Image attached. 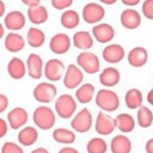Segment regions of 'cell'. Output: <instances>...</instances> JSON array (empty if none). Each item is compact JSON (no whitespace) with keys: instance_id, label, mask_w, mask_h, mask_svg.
Wrapping results in <instances>:
<instances>
[{"instance_id":"cell-10","label":"cell","mask_w":153,"mask_h":153,"mask_svg":"<svg viewBox=\"0 0 153 153\" xmlns=\"http://www.w3.org/2000/svg\"><path fill=\"white\" fill-rule=\"evenodd\" d=\"M71 45V39L70 37L65 33H56L55 36L52 37L49 43L50 50L54 54H65L69 52Z\"/></svg>"},{"instance_id":"cell-31","label":"cell","mask_w":153,"mask_h":153,"mask_svg":"<svg viewBox=\"0 0 153 153\" xmlns=\"http://www.w3.org/2000/svg\"><path fill=\"white\" fill-rule=\"evenodd\" d=\"M53 138L54 141L59 142V143H64V145H71L75 142L76 140V136L72 131L68 130V129H62V127H60V129H56L54 130L53 132Z\"/></svg>"},{"instance_id":"cell-9","label":"cell","mask_w":153,"mask_h":153,"mask_svg":"<svg viewBox=\"0 0 153 153\" xmlns=\"http://www.w3.org/2000/svg\"><path fill=\"white\" fill-rule=\"evenodd\" d=\"M83 80V74L81 71V69H79L76 65L71 64L68 66L65 76H64V86H65L68 90H74V88L79 87L81 85Z\"/></svg>"},{"instance_id":"cell-4","label":"cell","mask_w":153,"mask_h":153,"mask_svg":"<svg viewBox=\"0 0 153 153\" xmlns=\"http://www.w3.org/2000/svg\"><path fill=\"white\" fill-rule=\"evenodd\" d=\"M77 64L87 74H97L100 69V62L98 56L92 52H82L77 56Z\"/></svg>"},{"instance_id":"cell-32","label":"cell","mask_w":153,"mask_h":153,"mask_svg":"<svg viewBox=\"0 0 153 153\" xmlns=\"http://www.w3.org/2000/svg\"><path fill=\"white\" fill-rule=\"evenodd\" d=\"M137 123L140 125V127H143L147 129L153 123V113L149 110V108L141 105L137 111Z\"/></svg>"},{"instance_id":"cell-13","label":"cell","mask_w":153,"mask_h":153,"mask_svg":"<svg viewBox=\"0 0 153 153\" xmlns=\"http://www.w3.org/2000/svg\"><path fill=\"white\" fill-rule=\"evenodd\" d=\"M92 34L94 39L98 41L99 43H108L115 36V31L109 23H99L93 27Z\"/></svg>"},{"instance_id":"cell-38","label":"cell","mask_w":153,"mask_h":153,"mask_svg":"<svg viewBox=\"0 0 153 153\" xmlns=\"http://www.w3.org/2000/svg\"><path fill=\"white\" fill-rule=\"evenodd\" d=\"M7 132V124L5 120H3V118L0 119V137H4Z\"/></svg>"},{"instance_id":"cell-17","label":"cell","mask_w":153,"mask_h":153,"mask_svg":"<svg viewBox=\"0 0 153 153\" xmlns=\"http://www.w3.org/2000/svg\"><path fill=\"white\" fill-rule=\"evenodd\" d=\"M102 55H103V59L107 62L117 64V62H120L124 59L125 50L119 44H110V45H107L103 49V54Z\"/></svg>"},{"instance_id":"cell-25","label":"cell","mask_w":153,"mask_h":153,"mask_svg":"<svg viewBox=\"0 0 153 153\" xmlns=\"http://www.w3.org/2000/svg\"><path fill=\"white\" fill-rule=\"evenodd\" d=\"M19 142L25 146V147H28L36 143L37 138H38V131L32 126H27V127H23V129L19 132Z\"/></svg>"},{"instance_id":"cell-3","label":"cell","mask_w":153,"mask_h":153,"mask_svg":"<svg viewBox=\"0 0 153 153\" xmlns=\"http://www.w3.org/2000/svg\"><path fill=\"white\" fill-rule=\"evenodd\" d=\"M76 100L70 94H61L55 102V110L56 114L62 119H69L76 111Z\"/></svg>"},{"instance_id":"cell-5","label":"cell","mask_w":153,"mask_h":153,"mask_svg":"<svg viewBox=\"0 0 153 153\" xmlns=\"http://www.w3.org/2000/svg\"><path fill=\"white\" fill-rule=\"evenodd\" d=\"M33 97L37 102L49 103L56 97V87L49 82L38 83L33 90Z\"/></svg>"},{"instance_id":"cell-39","label":"cell","mask_w":153,"mask_h":153,"mask_svg":"<svg viewBox=\"0 0 153 153\" xmlns=\"http://www.w3.org/2000/svg\"><path fill=\"white\" fill-rule=\"evenodd\" d=\"M21 1L25 5H27L28 7H31V6H38V5H39L41 0H21Z\"/></svg>"},{"instance_id":"cell-37","label":"cell","mask_w":153,"mask_h":153,"mask_svg":"<svg viewBox=\"0 0 153 153\" xmlns=\"http://www.w3.org/2000/svg\"><path fill=\"white\" fill-rule=\"evenodd\" d=\"M9 105V99L5 94H0V113H3L6 110Z\"/></svg>"},{"instance_id":"cell-1","label":"cell","mask_w":153,"mask_h":153,"mask_svg":"<svg viewBox=\"0 0 153 153\" xmlns=\"http://www.w3.org/2000/svg\"><path fill=\"white\" fill-rule=\"evenodd\" d=\"M96 104L104 111H115L120 105V99L114 91L103 88L96 96Z\"/></svg>"},{"instance_id":"cell-42","label":"cell","mask_w":153,"mask_h":153,"mask_svg":"<svg viewBox=\"0 0 153 153\" xmlns=\"http://www.w3.org/2000/svg\"><path fill=\"white\" fill-rule=\"evenodd\" d=\"M123 4L127 5V6H135L140 3V0H121Z\"/></svg>"},{"instance_id":"cell-47","label":"cell","mask_w":153,"mask_h":153,"mask_svg":"<svg viewBox=\"0 0 153 153\" xmlns=\"http://www.w3.org/2000/svg\"><path fill=\"white\" fill-rule=\"evenodd\" d=\"M0 30H1V31H0V36L3 37V34H4V28H3V25H0Z\"/></svg>"},{"instance_id":"cell-46","label":"cell","mask_w":153,"mask_h":153,"mask_svg":"<svg viewBox=\"0 0 153 153\" xmlns=\"http://www.w3.org/2000/svg\"><path fill=\"white\" fill-rule=\"evenodd\" d=\"M4 12H5V5L3 1H0V16H3Z\"/></svg>"},{"instance_id":"cell-34","label":"cell","mask_w":153,"mask_h":153,"mask_svg":"<svg viewBox=\"0 0 153 153\" xmlns=\"http://www.w3.org/2000/svg\"><path fill=\"white\" fill-rule=\"evenodd\" d=\"M1 153H25L23 149L14 142H5L1 147Z\"/></svg>"},{"instance_id":"cell-41","label":"cell","mask_w":153,"mask_h":153,"mask_svg":"<svg viewBox=\"0 0 153 153\" xmlns=\"http://www.w3.org/2000/svg\"><path fill=\"white\" fill-rule=\"evenodd\" d=\"M58 153H79V151L75 149V148H72V147H64V148H61Z\"/></svg>"},{"instance_id":"cell-43","label":"cell","mask_w":153,"mask_h":153,"mask_svg":"<svg viewBox=\"0 0 153 153\" xmlns=\"http://www.w3.org/2000/svg\"><path fill=\"white\" fill-rule=\"evenodd\" d=\"M147 100H148V103L151 104V105H153V88L148 92V94H147Z\"/></svg>"},{"instance_id":"cell-22","label":"cell","mask_w":153,"mask_h":153,"mask_svg":"<svg viewBox=\"0 0 153 153\" xmlns=\"http://www.w3.org/2000/svg\"><path fill=\"white\" fill-rule=\"evenodd\" d=\"M25 39L19 33H15V32H11L6 36L5 38V48L9 50V52L11 53H17L20 52L21 49H23L25 47Z\"/></svg>"},{"instance_id":"cell-36","label":"cell","mask_w":153,"mask_h":153,"mask_svg":"<svg viewBox=\"0 0 153 153\" xmlns=\"http://www.w3.org/2000/svg\"><path fill=\"white\" fill-rule=\"evenodd\" d=\"M74 0H52V5L56 10H65L71 6Z\"/></svg>"},{"instance_id":"cell-21","label":"cell","mask_w":153,"mask_h":153,"mask_svg":"<svg viewBox=\"0 0 153 153\" xmlns=\"http://www.w3.org/2000/svg\"><path fill=\"white\" fill-rule=\"evenodd\" d=\"M7 72L14 80H21L26 75V66L20 58H12L7 64Z\"/></svg>"},{"instance_id":"cell-15","label":"cell","mask_w":153,"mask_h":153,"mask_svg":"<svg viewBox=\"0 0 153 153\" xmlns=\"http://www.w3.org/2000/svg\"><path fill=\"white\" fill-rule=\"evenodd\" d=\"M148 60V53L147 50L142 47H135L130 50L129 55H127V61L132 68H142L146 65Z\"/></svg>"},{"instance_id":"cell-19","label":"cell","mask_w":153,"mask_h":153,"mask_svg":"<svg viewBox=\"0 0 153 153\" xmlns=\"http://www.w3.org/2000/svg\"><path fill=\"white\" fill-rule=\"evenodd\" d=\"M120 81V72L115 68H107L99 75V82L104 87H114Z\"/></svg>"},{"instance_id":"cell-28","label":"cell","mask_w":153,"mask_h":153,"mask_svg":"<svg viewBox=\"0 0 153 153\" xmlns=\"http://www.w3.org/2000/svg\"><path fill=\"white\" fill-rule=\"evenodd\" d=\"M115 123H117V127L121 131V132H131L135 129V120L130 114H119L115 118Z\"/></svg>"},{"instance_id":"cell-24","label":"cell","mask_w":153,"mask_h":153,"mask_svg":"<svg viewBox=\"0 0 153 153\" xmlns=\"http://www.w3.org/2000/svg\"><path fill=\"white\" fill-rule=\"evenodd\" d=\"M28 20L34 25H42L48 20V11L44 6H31L27 10Z\"/></svg>"},{"instance_id":"cell-8","label":"cell","mask_w":153,"mask_h":153,"mask_svg":"<svg viewBox=\"0 0 153 153\" xmlns=\"http://www.w3.org/2000/svg\"><path fill=\"white\" fill-rule=\"evenodd\" d=\"M64 70V62L59 59H50L47 61L45 66H44V76L49 80V81H59L62 77Z\"/></svg>"},{"instance_id":"cell-27","label":"cell","mask_w":153,"mask_h":153,"mask_svg":"<svg viewBox=\"0 0 153 153\" xmlns=\"http://www.w3.org/2000/svg\"><path fill=\"white\" fill-rule=\"evenodd\" d=\"M142 93L137 88H131L125 94V104L129 109H137L142 104Z\"/></svg>"},{"instance_id":"cell-40","label":"cell","mask_w":153,"mask_h":153,"mask_svg":"<svg viewBox=\"0 0 153 153\" xmlns=\"http://www.w3.org/2000/svg\"><path fill=\"white\" fill-rule=\"evenodd\" d=\"M145 148H146V152L147 153H153V138L148 140V141L146 142Z\"/></svg>"},{"instance_id":"cell-33","label":"cell","mask_w":153,"mask_h":153,"mask_svg":"<svg viewBox=\"0 0 153 153\" xmlns=\"http://www.w3.org/2000/svg\"><path fill=\"white\" fill-rule=\"evenodd\" d=\"M87 153H105L108 149L107 142L100 137L91 138L87 143Z\"/></svg>"},{"instance_id":"cell-30","label":"cell","mask_w":153,"mask_h":153,"mask_svg":"<svg viewBox=\"0 0 153 153\" xmlns=\"http://www.w3.org/2000/svg\"><path fill=\"white\" fill-rule=\"evenodd\" d=\"M93 94H94V86L91 83H85L76 91V98L82 104L90 103L91 99L93 98Z\"/></svg>"},{"instance_id":"cell-2","label":"cell","mask_w":153,"mask_h":153,"mask_svg":"<svg viewBox=\"0 0 153 153\" xmlns=\"http://www.w3.org/2000/svg\"><path fill=\"white\" fill-rule=\"evenodd\" d=\"M33 121L41 130H49L55 124V114L49 107H38L33 111Z\"/></svg>"},{"instance_id":"cell-45","label":"cell","mask_w":153,"mask_h":153,"mask_svg":"<svg viewBox=\"0 0 153 153\" xmlns=\"http://www.w3.org/2000/svg\"><path fill=\"white\" fill-rule=\"evenodd\" d=\"M118 1V0H100V3H103L105 5H113V4H115Z\"/></svg>"},{"instance_id":"cell-7","label":"cell","mask_w":153,"mask_h":153,"mask_svg":"<svg viewBox=\"0 0 153 153\" xmlns=\"http://www.w3.org/2000/svg\"><path fill=\"white\" fill-rule=\"evenodd\" d=\"M105 15V10L103 6H100L97 3L87 4L82 10V19L87 23H96L100 20H103Z\"/></svg>"},{"instance_id":"cell-12","label":"cell","mask_w":153,"mask_h":153,"mask_svg":"<svg viewBox=\"0 0 153 153\" xmlns=\"http://www.w3.org/2000/svg\"><path fill=\"white\" fill-rule=\"evenodd\" d=\"M28 120V114L26 109L21 107L14 108L9 114H7V121L10 124V127L12 130H17L21 126H23Z\"/></svg>"},{"instance_id":"cell-16","label":"cell","mask_w":153,"mask_h":153,"mask_svg":"<svg viewBox=\"0 0 153 153\" xmlns=\"http://www.w3.org/2000/svg\"><path fill=\"white\" fill-rule=\"evenodd\" d=\"M5 27L7 30H11L12 31H20L25 27V23H26V19H25L23 14L21 11H11L5 16Z\"/></svg>"},{"instance_id":"cell-14","label":"cell","mask_w":153,"mask_h":153,"mask_svg":"<svg viewBox=\"0 0 153 153\" xmlns=\"http://www.w3.org/2000/svg\"><path fill=\"white\" fill-rule=\"evenodd\" d=\"M120 22L126 30H136L141 25V16L136 10L126 9L120 15Z\"/></svg>"},{"instance_id":"cell-29","label":"cell","mask_w":153,"mask_h":153,"mask_svg":"<svg viewBox=\"0 0 153 153\" xmlns=\"http://www.w3.org/2000/svg\"><path fill=\"white\" fill-rule=\"evenodd\" d=\"M27 42L32 48H39L45 42V34L39 28H30L27 32Z\"/></svg>"},{"instance_id":"cell-35","label":"cell","mask_w":153,"mask_h":153,"mask_svg":"<svg viewBox=\"0 0 153 153\" xmlns=\"http://www.w3.org/2000/svg\"><path fill=\"white\" fill-rule=\"evenodd\" d=\"M142 14L148 20H153V0H145L142 4Z\"/></svg>"},{"instance_id":"cell-18","label":"cell","mask_w":153,"mask_h":153,"mask_svg":"<svg viewBox=\"0 0 153 153\" xmlns=\"http://www.w3.org/2000/svg\"><path fill=\"white\" fill-rule=\"evenodd\" d=\"M27 70L30 77L38 80L42 77L43 72V60L38 54H30L27 58Z\"/></svg>"},{"instance_id":"cell-23","label":"cell","mask_w":153,"mask_h":153,"mask_svg":"<svg viewBox=\"0 0 153 153\" xmlns=\"http://www.w3.org/2000/svg\"><path fill=\"white\" fill-rule=\"evenodd\" d=\"M72 42L74 45L77 49H82V50H87L91 49L93 45V39L91 37V33L87 31H79L76 32L72 37Z\"/></svg>"},{"instance_id":"cell-44","label":"cell","mask_w":153,"mask_h":153,"mask_svg":"<svg viewBox=\"0 0 153 153\" xmlns=\"http://www.w3.org/2000/svg\"><path fill=\"white\" fill-rule=\"evenodd\" d=\"M31 153H49V151H48V149H45V148H43V147H39V148L33 149Z\"/></svg>"},{"instance_id":"cell-20","label":"cell","mask_w":153,"mask_h":153,"mask_svg":"<svg viewBox=\"0 0 153 153\" xmlns=\"http://www.w3.org/2000/svg\"><path fill=\"white\" fill-rule=\"evenodd\" d=\"M131 148H132L131 141L129 140V137H126L124 135L115 136L110 142L111 153H130Z\"/></svg>"},{"instance_id":"cell-11","label":"cell","mask_w":153,"mask_h":153,"mask_svg":"<svg viewBox=\"0 0 153 153\" xmlns=\"http://www.w3.org/2000/svg\"><path fill=\"white\" fill-rule=\"evenodd\" d=\"M115 127H117L115 119H111L110 117H108L107 114L102 113V111L98 113V117L96 120V131L99 135L108 136L114 131Z\"/></svg>"},{"instance_id":"cell-26","label":"cell","mask_w":153,"mask_h":153,"mask_svg":"<svg viewBox=\"0 0 153 153\" xmlns=\"http://www.w3.org/2000/svg\"><path fill=\"white\" fill-rule=\"evenodd\" d=\"M60 22L64 28L66 30H74L79 26L80 23V15L75 10H65L62 12Z\"/></svg>"},{"instance_id":"cell-6","label":"cell","mask_w":153,"mask_h":153,"mask_svg":"<svg viewBox=\"0 0 153 153\" xmlns=\"http://www.w3.org/2000/svg\"><path fill=\"white\" fill-rule=\"evenodd\" d=\"M71 127L81 134H85L91 130L92 127V114L87 108H83L76 114V117L71 120Z\"/></svg>"}]
</instances>
